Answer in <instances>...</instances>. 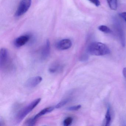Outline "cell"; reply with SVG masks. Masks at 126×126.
Listing matches in <instances>:
<instances>
[{"label": "cell", "instance_id": "4", "mask_svg": "<svg viewBox=\"0 0 126 126\" xmlns=\"http://www.w3.org/2000/svg\"><path fill=\"white\" fill-rule=\"evenodd\" d=\"M8 51L6 48H1L0 51V68L2 69L5 66L8 60Z\"/></svg>", "mask_w": 126, "mask_h": 126}, {"label": "cell", "instance_id": "15", "mask_svg": "<svg viewBox=\"0 0 126 126\" xmlns=\"http://www.w3.org/2000/svg\"><path fill=\"white\" fill-rule=\"evenodd\" d=\"M69 101H70V99L69 98L65 99L62 100L60 102H59L56 105L55 108L59 109V108L64 107Z\"/></svg>", "mask_w": 126, "mask_h": 126}, {"label": "cell", "instance_id": "8", "mask_svg": "<svg viewBox=\"0 0 126 126\" xmlns=\"http://www.w3.org/2000/svg\"><path fill=\"white\" fill-rule=\"evenodd\" d=\"M30 39V36L28 35L20 36L15 40L14 42L15 45L17 47H22L27 43Z\"/></svg>", "mask_w": 126, "mask_h": 126}, {"label": "cell", "instance_id": "9", "mask_svg": "<svg viewBox=\"0 0 126 126\" xmlns=\"http://www.w3.org/2000/svg\"><path fill=\"white\" fill-rule=\"evenodd\" d=\"M116 30L118 31V34L120 39L121 44L122 46L125 47V37L123 30L119 23H117V24H116Z\"/></svg>", "mask_w": 126, "mask_h": 126}, {"label": "cell", "instance_id": "6", "mask_svg": "<svg viewBox=\"0 0 126 126\" xmlns=\"http://www.w3.org/2000/svg\"><path fill=\"white\" fill-rule=\"evenodd\" d=\"M42 78L37 76L30 78L26 82L25 85L28 88H34L37 86L42 81Z\"/></svg>", "mask_w": 126, "mask_h": 126}, {"label": "cell", "instance_id": "2", "mask_svg": "<svg viewBox=\"0 0 126 126\" xmlns=\"http://www.w3.org/2000/svg\"><path fill=\"white\" fill-rule=\"evenodd\" d=\"M41 100V98L37 99L21 110L16 117V120L17 122L19 123L22 121L23 119L37 106Z\"/></svg>", "mask_w": 126, "mask_h": 126}, {"label": "cell", "instance_id": "3", "mask_svg": "<svg viewBox=\"0 0 126 126\" xmlns=\"http://www.w3.org/2000/svg\"><path fill=\"white\" fill-rule=\"evenodd\" d=\"M32 4V0H22L15 14L16 17L21 16L25 14L30 8Z\"/></svg>", "mask_w": 126, "mask_h": 126}, {"label": "cell", "instance_id": "5", "mask_svg": "<svg viewBox=\"0 0 126 126\" xmlns=\"http://www.w3.org/2000/svg\"><path fill=\"white\" fill-rule=\"evenodd\" d=\"M72 42L69 39H64L58 42L56 45V47L59 50H64L71 47Z\"/></svg>", "mask_w": 126, "mask_h": 126}, {"label": "cell", "instance_id": "10", "mask_svg": "<svg viewBox=\"0 0 126 126\" xmlns=\"http://www.w3.org/2000/svg\"><path fill=\"white\" fill-rule=\"evenodd\" d=\"M54 109H55V108L53 107H48L44 108L39 113H37L36 115H35L34 118L37 120V119L41 117L42 116L45 115L46 113H48L52 112L53 110H54Z\"/></svg>", "mask_w": 126, "mask_h": 126}, {"label": "cell", "instance_id": "13", "mask_svg": "<svg viewBox=\"0 0 126 126\" xmlns=\"http://www.w3.org/2000/svg\"><path fill=\"white\" fill-rule=\"evenodd\" d=\"M105 125L106 126H109L110 124V121L111 120V116H110V108H108L107 113L105 117Z\"/></svg>", "mask_w": 126, "mask_h": 126}, {"label": "cell", "instance_id": "18", "mask_svg": "<svg viewBox=\"0 0 126 126\" xmlns=\"http://www.w3.org/2000/svg\"><path fill=\"white\" fill-rule=\"evenodd\" d=\"M81 106L80 105H76V106H72L70 107L67 108V110L69 111H76L80 109Z\"/></svg>", "mask_w": 126, "mask_h": 126}, {"label": "cell", "instance_id": "19", "mask_svg": "<svg viewBox=\"0 0 126 126\" xmlns=\"http://www.w3.org/2000/svg\"><path fill=\"white\" fill-rule=\"evenodd\" d=\"M88 0L96 7H99L101 5V2L99 0Z\"/></svg>", "mask_w": 126, "mask_h": 126}, {"label": "cell", "instance_id": "1", "mask_svg": "<svg viewBox=\"0 0 126 126\" xmlns=\"http://www.w3.org/2000/svg\"><path fill=\"white\" fill-rule=\"evenodd\" d=\"M88 53L96 56H104L109 54L110 51L105 44L99 42H94L89 45L87 48Z\"/></svg>", "mask_w": 126, "mask_h": 126}, {"label": "cell", "instance_id": "7", "mask_svg": "<svg viewBox=\"0 0 126 126\" xmlns=\"http://www.w3.org/2000/svg\"><path fill=\"white\" fill-rule=\"evenodd\" d=\"M50 41L47 40L41 51V58L43 60L47 59L50 55Z\"/></svg>", "mask_w": 126, "mask_h": 126}, {"label": "cell", "instance_id": "20", "mask_svg": "<svg viewBox=\"0 0 126 126\" xmlns=\"http://www.w3.org/2000/svg\"><path fill=\"white\" fill-rule=\"evenodd\" d=\"M119 16L126 22V12H122L119 14Z\"/></svg>", "mask_w": 126, "mask_h": 126}, {"label": "cell", "instance_id": "17", "mask_svg": "<svg viewBox=\"0 0 126 126\" xmlns=\"http://www.w3.org/2000/svg\"><path fill=\"white\" fill-rule=\"evenodd\" d=\"M73 119L71 117H69L66 118L64 121H63V124L65 126H68L71 124L73 122Z\"/></svg>", "mask_w": 126, "mask_h": 126}, {"label": "cell", "instance_id": "21", "mask_svg": "<svg viewBox=\"0 0 126 126\" xmlns=\"http://www.w3.org/2000/svg\"><path fill=\"white\" fill-rule=\"evenodd\" d=\"M88 57L87 55H84L80 57V61H82V62L86 61L88 60Z\"/></svg>", "mask_w": 126, "mask_h": 126}, {"label": "cell", "instance_id": "16", "mask_svg": "<svg viewBox=\"0 0 126 126\" xmlns=\"http://www.w3.org/2000/svg\"><path fill=\"white\" fill-rule=\"evenodd\" d=\"M37 119L34 118H30L26 121L25 123V126H34L35 125Z\"/></svg>", "mask_w": 126, "mask_h": 126}, {"label": "cell", "instance_id": "14", "mask_svg": "<svg viewBox=\"0 0 126 126\" xmlns=\"http://www.w3.org/2000/svg\"><path fill=\"white\" fill-rule=\"evenodd\" d=\"M98 29L100 31L105 33H110L112 32V31L110 29V28L106 26L103 25L98 26Z\"/></svg>", "mask_w": 126, "mask_h": 126}, {"label": "cell", "instance_id": "22", "mask_svg": "<svg viewBox=\"0 0 126 126\" xmlns=\"http://www.w3.org/2000/svg\"><path fill=\"white\" fill-rule=\"evenodd\" d=\"M122 73H123L124 76V77L126 79V68H124L123 71H122Z\"/></svg>", "mask_w": 126, "mask_h": 126}, {"label": "cell", "instance_id": "11", "mask_svg": "<svg viewBox=\"0 0 126 126\" xmlns=\"http://www.w3.org/2000/svg\"><path fill=\"white\" fill-rule=\"evenodd\" d=\"M108 4L110 9L113 11H116L118 8L117 0H107Z\"/></svg>", "mask_w": 126, "mask_h": 126}, {"label": "cell", "instance_id": "12", "mask_svg": "<svg viewBox=\"0 0 126 126\" xmlns=\"http://www.w3.org/2000/svg\"><path fill=\"white\" fill-rule=\"evenodd\" d=\"M61 68H62V66L59 64L56 63V64H54L52 66L50 67L48 70L50 73H54L60 70L61 69Z\"/></svg>", "mask_w": 126, "mask_h": 126}]
</instances>
